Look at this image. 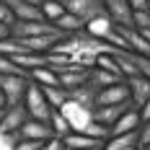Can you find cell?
I'll use <instances>...</instances> for the list:
<instances>
[{
    "label": "cell",
    "instance_id": "cell-1",
    "mask_svg": "<svg viewBox=\"0 0 150 150\" xmlns=\"http://www.w3.org/2000/svg\"><path fill=\"white\" fill-rule=\"evenodd\" d=\"M23 109L29 114V119L36 122H47L49 124V117H52V106L47 104V98L42 96V88L34 86L29 80V88H26V96H23Z\"/></svg>",
    "mask_w": 150,
    "mask_h": 150
},
{
    "label": "cell",
    "instance_id": "cell-2",
    "mask_svg": "<svg viewBox=\"0 0 150 150\" xmlns=\"http://www.w3.org/2000/svg\"><path fill=\"white\" fill-rule=\"evenodd\" d=\"M26 88H29V78H21V75H0V93L5 98V106L23 104Z\"/></svg>",
    "mask_w": 150,
    "mask_h": 150
},
{
    "label": "cell",
    "instance_id": "cell-3",
    "mask_svg": "<svg viewBox=\"0 0 150 150\" xmlns=\"http://www.w3.org/2000/svg\"><path fill=\"white\" fill-rule=\"evenodd\" d=\"M57 111H60L62 117H65V122L70 124V132H83L91 122H93V117H91L93 109H86V106L75 104V101H70V98H67Z\"/></svg>",
    "mask_w": 150,
    "mask_h": 150
},
{
    "label": "cell",
    "instance_id": "cell-4",
    "mask_svg": "<svg viewBox=\"0 0 150 150\" xmlns=\"http://www.w3.org/2000/svg\"><path fill=\"white\" fill-rule=\"evenodd\" d=\"M49 34H60L57 26L49 21H16L11 26L13 39H34V36H49Z\"/></svg>",
    "mask_w": 150,
    "mask_h": 150
},
{
    "label": "cell",
    "instance_id": "cell-5",
    "mask_svg": "<svg viewBox=\"0 0 150 150\" xmlns=\"http://www.w3.org/2000/svg\"><path fill=\"white\" fill-rule=\"evenodd\" d=\"M60 3H62V8H65V13L80 18L83 23H88L91 18L106 13L101 0H60Z\"/></svg>",
    "mask_w": 150,
    "mask_h": 150
},
{
    "label": "cell",
    "instance_id": "cell-6",
    "mask_svg": "<svg viewBox=\"0 0 150 150\" xmlns=\"http://www.w3.org/2000/svg\"><path fill=\"white\" fill-rule=\"evenodd\" d=\"M83 31L88 34L91 39H98V42L109 44V39L117 34V23H114L106 13H101V16H96V18H91L88 23L83 26Z\"/></svg>",
    "mask_w": 150,
    "mask_h": 150
},
{
    "label": "cell",
    "instance_id": "cell-7",
    "mask_svg": "<svg viewBox=\"0 0 150 150\" xmlns=\"http://www.w3.org/2000/svg\"><path fill=\"white\" fill-rule=\"evenodd\" d=\"M26 119H29V114H26L23 104L8 106V109L3 111V117H0V132H3V135H16V132L23 127Z\"/></svg>",
    "mask_w": 150,
    "mask_h": 150
},
{
    "label": "cell",
    "instance_id": "cell-8",
    "mask_svg": "<svg viewBox=\"0 0 150 150\" xmlns=\"http://www.w3.org/2000/svg\"><path fill=\"white\" fill-rule=\"evenodd\" d=\"M104 3L106 16L117 23V26H124V29H132V8L127 0H101Z\"/></svg>",
    "mask_w": 150,
    "mask_h": 150
},
{
    "label": "cell",
    "instance_id": "cell-9",
    "mask_svg": "<svg viewBox=\"0 0 150 150\" xmlns=\"http://www.w3.org/2000/svg\"><path fill=\"white\" fill-rule=\"evenodd\" d=\"M129 101V91H127V83L119 80L109 88H101L96 93V106H117V104H127Z\"/></svg>",
    "mask_w": 150,
    "mask_h": 150
},
{
    "label": "cell",
    "instance_id": "cell-10",
    "mask_svg": "<svg viewBox=\"0 0 150 150\" xmlns=\"http://www.w3.org/2000/svg\"><path fill=\"white\" fill-rule=\"evenodd\" d=\"M52 129L47 122H36V119H26L23 127L18 129V140H34V142H47L52 140Z\"/></svg>",
    "mask_w": 150,
    "mask_h": 150
},
{
    "label": "cell",
    "instance_id": "cell-11",
    "mask_svg": "<svg viewBox=\"0 0 150 150\" xmlns=\"http://www.w3.org/2000/svg\"><path fill=\"white\" fill-rule=\"evenodd\" d=\"M127 109H135V106H132V101H127V104H117V106H93L91 117H93V122H96V124L111 127V124L119 119Z\"/></svg>",
    "mask_w": 150,
    "mask_h": 150
},
{
    "label": "cell",
    "instance_id": "cell-12",
    "mask_svg": "<svg viewBox=\"0 0 150 150\" xmlns=\"http://www.w3.org/2000/svg\"><path fill=\"white\" fill-rule=\"evenodd\" d=\"M124 83H127V91H129V101H132V106L140 109V106L150 98V80L145 78V75H135V78H127Z\"/></svg>",
    "mask_w": 150,
    "mask_h": 150
},
{
    "label": "cell",
    "instance_id": "cell-13",
    "mask_svg": "<svg viewBox=\"0 0 150 150\" xmlns=\"http://www.w3.org/2000/svg\"><path fill=\"white\" fill-rule=\"evenodd\" d=\"M140 124H142V122H140V114H137V109H127V111L122 114L119 119H117L111 127H109V137L137 132V129H140Z\"/></svg>",
    "mask_w": 150,
    "mask_h": 150
},
{
    "label": "cell",
    "instance_id": "cell-14",
    "mask_svg": "<svg viewBox=\"0 0 150 150\" xmlns=\"http://www.w3.org/2000/svg\"><path fill=\"white\" fill-rule=\"evenodd\" d=\"M88 73L91 70H62V73H57V83H60V88L70 93V91L88 83Z\"/></svg>",
    "mask_w": 150,
    "mask_h": 150
},
{
    "label": "cell",
    "instance_id": "cell-15",
    "mask_svg": "<svg viewBox=\"0 0 150 150\" xmlns=\"http://www.w3.org/2000/svg\"><path fill=\"white\" fill-rule=\"evenodd\" d=\"M62 145L65 150H101L104 142L91 140L88 135H80V132H70L67 137H62Z\"/></svg>",
    "mask_w": 150,
    "mask_h": 150
},
{
    "label": "cell",
    "instance_id": "cell-16",
    "mask_svg": "<svg viewBox=\"0 0 150 150\" xmlns=\"http://www.w3.org/2000/svg\"><path fill=\"white\" fill-rule=\"evenodd\" d=\"M29 80L34 83V86H39V88L60 86V83H57V73H54L52 67H36V70H31V73H29Z\"/></svg>",
    "mask_w": 150,
    "mask_h": 150
},
{
    "label": "cell",
    "instance_id": "cell-17",
    "mask_svg": "<svg viewBox=\"0 0 150 150\" xmlns=\"http://www.w3.org/2000/svg\"><path fill=\"white\" fill-rule=\"evenodd\" d=\"M54 26H57V31H60V34H80L86 23H83L80 18L70 16V13H62L60 18L54 21Z\"/></svg>",
    "mask_w": 150,
    "mask_h": 150
},
{
    "label": "cell",
    "instance_id": "cell-18",
    "mask_svg": "<svg viewBox=\"0 0 150 150\" xmlns=\"http://www.w3.org/2000/svg\"><path fill=\"white\" fill-rule=\"evenodd\" d=\"M42 96L47 98V104L52 106V111H57L65 101H67V91L60 88V86H49V88H42Z\"/></svg>",
    "mask_w": 150,
    "mask_h": 150
},
{
    "label": "cell",
    "instance_id": "cell-19",
    "mask_svg": "<svg viewBox=\"0 0 150 150\" xmlns=\"http://www.w3.org/2000/svg\"><path fill=\"white\" fill-rule=\"evenodd\" d=\"M39 11L44 16V21H49V23H54V21L65 13V8H62L60 0H42V3H39Z\"/></svg>",
    "mask_w": 150,
    "mask_h": 150
},
{
    "label": "cell",
    "instance_id": "cell-20",
    "mask_svg": "<svg viewBox=\"0 0 150 150\" xmlns=\"http://www.w3.org/2000/svg\"><path fill=\"white\" fill-rule=\"evenodd\" d=\"M49 129H52V135L57 137V140L70 135V124L65 122V117H62L60 111H52V117H49Z\"/></svg>",
    "mask_w": 150,
    "mask_h": 150
},
{
    "label": "cell",
    "instance_id": "cell-21",
    "mask_svg": "<svg viewBox=\"0 0 150 150\" xmlns=\"http://www.w3.org/2000/svg\"><path fill=\"white\" fill-rule=\"evenodd\" d=\"M0 75H21V78H29L26 70H21V67H18L11 57H5V54H0Z\"/></svg>",
    "mask_w": 150,
    "mask_h": 150
},
{
    "label": "cell",
    "instance_id": "cell-22",
    "mask_svg": "<svg viewBox=\"0 0 150 150\" xmlns=\"http://www.w3.org/2000/svg\"><path fill=\"white\" fill-rule=\"evenodd\" d=\"M132 29L135 31L150 29V11H132Z\"/></svg>",
    "mask_w": 150,
    "mask_h": 150
},
{
    "label": "cell",
    "instance_id": "cell-23",
    "mask_svg": "<svg viewBox=\"0 0 150 150\" xmlns=\"http://www.w3.org/2000/svg\"><path fill=\"white\" fill-rule=\"evenodd\" d=\"M137 148L140 150L150 148V122H142L140 129H137Z\"/></svg>",
    "mask_w": 150,
    "mask_h": 150
},
{
    "label": "cell",
    "instance_id": "cell-24",
    "mask_svg": "<svg viewBox=\"0 0 150 150\" xmlns=\"http://www.w3.org/2000/svg\"><path fill=\"white\" fill-rule=\"evenodd\" d=\"M0 23H5V26H13L16 23V18H13V13H11V8L0 0Z\"/></svg>",
    "mask_w": 150,
    "mask_h": 150
},
{
    "label": "cell",
    "instance_id": "cell-25",
    "mask_svg": "<svg viewBox=\"0 0 150 150\" xmlns=\"http://www.w3.org/2000/svg\"><path fill=\"white\" fill-rule=\"evenodd\" d=\"M44 142H34V140H18L13 150H42Z\"/></svg>",
    "mask_w": 150,
    "mask_h": 150
},
{
    "label": "cell",
    "instance_id": "cell-26",
    "mask_svg": "<svg viewBox=\"0 0 150 150\" xmlns=\"http://www.w3.org/2000/svg\"><path fill=\"white\" fill-rule=\"evenodd\" d=\"M42 150H65V145H62V140L52 137V140H47L44 145H42Z\"/></svg>",
    "mask_w": 150,
    "mask_h": 150
},
{
    "label": "cell",
    "instance_id": "cell-27",
    "mask_svg": "<svg viewBox=\"0 0 150 150\" xmlns=\"http://www.w3.org/2000/svg\"><path fill=\"white\" fill-rule=\"evenodd\" d=\"M137 114H140V122H150V98L137 109Z\"/></svg>",
    "mask_w": 150,
    "mask_h": 150
},
{
    "label": "cell",
    "instance_id": "cell-28",
    "mask_svg": "<svg viewBox=\"0 0 150 150\" xmlns=\"http://www.w3.org/2000/svg\"><path fill=\"white\" fill-rule=\"evenodd\" d=\"M132 11H148V0H127Z\"/></svg>",
    "mask_w": 150,
    "mask_h": 150
},
{
    "label": "cell",
    "instance_id": "cell-29",
    "mask_svg": "<svg viewBox=\"0 0 150 150\" xmlns=\"http://www.w3.org/2000/svg\"><path fill=\"white\" fill-rule=\"evenodd\" d=\"M5 39H11V26L0 23V42H5Z\"/></svg>",
    "mask_w": 150,
    "mask_h": 150
},
{
    "label": "cell",
    "instance_id": "cell-30",
    "mask_svg": "<svg viewBox=\"0 0 150 150\" xmlns=\"http://www.w3.org/2000/svg\"><path fill=\"white\" fill-rule=\"evenodd\" d=\"M8 137H11V135H3V132H0V145H3V142H8Z\"/></svg>",
    "mask_w": 150,
    "mask_h": 150
},
{
    "label": "cell",
    "instance_id": "cell-31",
    "mask_svg": "<svg viewBox=\"0 0 150 150\" xmlns=\"http://www.w3.org/2000/svg\"><path fill=\"white\" fill-rule=\"evenodd\" d=\"M5 109V98H3V93H0V111Z\"/></svg>",
    "mask_w": 150,
    "mask_h": 150
},
{
    "label": "cell",
    "instance_id": "cell-32",
    "mask_svg": "<svg viewBox=\"0 0 150 150\" xmlns=\"http://www.w3.org/2000/svg\"><path fill=\"white\" fill-rule=\"evenodd\" d=\"M127 150H140V148H127Z\"/></svg>",
    "mask_w": 150,
    "mask_h": 150
},
{
    "label": "cell",
    "instance_id": "cell-33",
    "mask_svg": "<svg viewBox=\"0 0 150 150\" xmlns=\"http://www.w3.org/2000/svg\"><path fill=\"white\" fill-rule=\"evenodd\" d=\"M148 11H150V0H148Z\"/></svg>",
    "mask_w": 150,
    "mask_h": 150
},
{
    "label": "cell",
    "instance_id": "cell-34",
    "mask_svg": "<svg viewBox=\"0 0 150 150\" xmlns=\"http://www.w3.org/2000/svg\"><path fill=\"white\" fill-rule=\"evenodd\" d=\"M39 3H42V0H39Z\"/></svg>",
    "mask_w": 150,
    "mask_h": 150
}]
</instances>
